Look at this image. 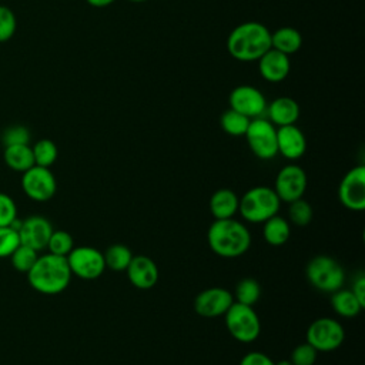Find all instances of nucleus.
Segmentation results:
<instances>
[{"label":"nucleus","instance_id":"1","mask_svg":"<svg viewBox=\"0 0 365 365\" xmlns=\"http://www.w3.org/2000/svg\"><path fill=\"white\" fill-rule=\"evenodd\" d=\"M269 48L271 31L259 21H244L235 26L227 37L228 54L237 61H258Z\"/></svg>","mask_w":365,"mask_h":365},{"label":"nucleus","instance_id":"2","mask_svg":"<svg viewBox=\"0 0 365 365\" xmlns=\"http://www.w3.org/2000/svg\"><path fill=\"white\" fill-rule=\"evenodd\" d=\"M71 275L67 258L48 252L36 259L34 265L27 272V279L30 287L37 292L56 295L68 287Z\"/></svg>","mask_w":365,"mask_h":365},{"label":"nucleus","instance_id":"3","mask_svg":"<svg viewBox=\"0 0 365 365\" xmlns=\"http://www.w3.org/2000/svg\"><path fill=\"white\" fill-rule=\"evenodd\" d=\"M208 245L222 258H237L245 254L251 245V234L245 224L234 220H214L207 234Z\"/></svg>","mask_w":365,"mask_h":365},{"label":"nucleus","instance_id":"4","mask_svg":"<svg viewBox=\"0 0 365 365\" xmlns=\"http://www.w3.org/2000/svg\"><path fill=\"white\" fill-rule=\"evenodd\" d=\"M281 201L274 188L267 185L252 187L240 198L238 211L241 217L252 224L264 222L278 214Z\"/></svg>","mask_w":365,"mask_h":365},{"label":"nucleus","instance_id":"5","mask_svg":"<svg viewBox=\"0 0 365 365\" xmlns=\"http://www.w3.org/2000/svg\"><path fill=\"white\" fill-rule=\"evenodd\" d=\"M308 282L322 292H335L342 288L345 271L342 265L329 255H317L305 267Z\"/></svg>","mask_w":365,"mask_h":365},{"label":"nucleus","instance_id":"6","mask_svg":"<svg viewBox=\"0 0 365 365\" xmlns=\"http://www.w3.org/2000/svg\"><path fill=\"white\" fill-rule=\"evenodd\" d=\"M225 327L231 336L242 344L254 342L261 332V322L255 309L250 305L232 302L224 314Z\"/></svg>","mask_w":365,"mask_h":365},{"label":"nucleus","instance_id":"7","mask_svg":"<svg viewBox=\"0 0 365 365\" xmlns=\"http://www.w3.org/2000/svg\"><path fill=\"white\" fill-rule=\"evenodd\" d=\"M250 150L261 160H271L278 154L277 127L264 117L252 118L244 134Z\"/></svg>","mask_w":365,"mask_h":365},{"label":"nucleus","instance_id":"8","mask_svg":"<svg viewBox=\"0 0 365 365\" xmlns=\"http://www.w3.org/2000/svg\"><path fill=\"white\" fill-rule=\"evenodd\" d=\"M345 331L342 325L328 317L312 321L307 329V342L318 352H331L342 345Z\"/></svg>","mask_w":365,"mask_h":365},{"label":"nucleus","instance_id":"9","mask_svg":"<svg viewBox=\"0 0 365 365\" xmlns=\"http://www.w3.org/2000/svg\"><path fill=\"white\" fill-rule=\"evenodd\" d=\"M66 258L71 274L81 279H96L106 269L104 255L94 247H74Z\"/></svg>","mask_w":365,"mask_h":365},{"label":"nucleus","instance_id":"10","mask_svg":"<svg viewBox=\"0 0 365 365\" xmlns=\"http://www.w3.org/2000/svg\"><path fill=\"white\" fill-rule=\"evenodd\" d=\"M21 188L24 194L37 202H44L53 198L57 190L54 174L47 167L33 165L23 173Z\"/></svg>","mask_w":365,"mask_h":365},{"label":"nucleus","instance_id":"11","mask_svg":"<svg viewBox=\"0 0 365 365\" xmlns=\"http://www.w3.org/2000/svg\"><path fill=\"white\" fill-rule=\"evenodd\" d=\"M339 202L351 211H362L365 208V167L351 168L341 180L338 187Z\"/></svg>","mask_w":365,"mask_h":365},{"label":"nucleus","instance_id":"12","mask_svg":"<svg viewBox=\"0 0 365 365\" xmlns=\"http://www.w3.org/2000/svg\"><path fill=\"white\" fill-rule=\"evenodd\" d=\"M230 108L238 111L248 118L261 117L267 110V100L262 91L250 84L234 87L228 96Z\"/></svg>","mask_w":365,"mask_h":365},{"label":"nucleus","instance_id":"13","mask_svg":"<svg viewBox=\"0 0 365 365\" xmlns=\"http://www.w3.org/2000/svg\"><path fill=\"white\" fill-rule=\"evenodd\" d=\"M307 174L305 171L295 164H288L282 167L275 178L274 191L278 195L279 201L292 202L302 198L307 190Z\"/></svg>","mask_w":365,"mask_h":365},{"label":"nucleus","instance_id":"14","mask_svg":"<svg viewBox=\"0 0 365 365\" xmlns=\"http://www.w3.org/2000/svg\"><path fill=\"white\" fill-rule=\"evenodd\" d=\"M232 294L221 287H211L202 289L194 299V309L200 317L217 318L224 317L228 308L232 305Z\"/></svg>","mask_w":365,"mask_h":365},{"label":"nucleus","instance_id":"15","mask_svg":"<svg viewBox=\"0 0 365 365\" xmlns=\"http://www.w3.org/2000/svg\"><path fill=\"white\" fill-rule=\"evenodd\" d=\"M51 232L53 225L46 217L31 215L26 220H21L19 228L20 244L27 245L36 251H41L47 247Z\"/></svg>","mask_w":365,"mask_h":365},{"label":"nucleus","instance_id":"16","mask_svg":"<svg viewBox=\"0 0 365 365\" xmlns=\"http://www.w3.org/2000/svg\"><path fill=\"white\" fill-rule=\"evenodd\" d=\"M258 71L264 80L268 83H281L284 81L291 71L289 56L269 48L258 58Z\"/></svg>","mask_w":365,"mask_h":365},{"label":"nucleus","instance_id":"17","mask_svg":"<svg viewBox=\"0 0 365 365\" xmlns=\"http://www.w3.org/2000/svg\"><path fill=\"white\" fill-rule=\"evenodd\" d=\"M277 150L278 154L288 160H298L307 151V138L295 124L278 127Z\"/></svg>","mask_w":365,"mask_h":365},{"label":"nucleus","instance_id":"18","mask_svg":"<svg viewBox=\"0 0 365 365\" xmlns=\"http://www.w3.org/2000/svg\"><path fill=\"white\" fill-rule=\"evenodd\" d=\"M130 282L140 289H150L158 281L157 264L147 255H134L125 269Z\"/></svg>","mask_w":365,"mask_h":365},{"label":"nucleus","instance_id":"19","mask_svg":"<svg viewBox=\"0 0 365 365\" xmlns=\"http://www.w3.org/2000/svg\"><path fill=\"white\" fill-rule=\"evenodd\" d=\"M265 111L268 114V120L275 127L295 124L299 118V104L294 98L287 96L272 100L269 104H267Z\"/></svg>","mask_w":365,"mask_h":365},{"label":"nucleus","instance_id":"20","mask_svg":"<svg viewBox=\"0 0 365 365\" xmlns=\"http://www.w3.org/2000/svg\"><path fill=\"white\" fill-rule=\"evenodd\" d=\"M240 198L230 188L217 190L210 198V211L214 220L232 218L238 212Z\"/></svg>","mask_w":365,"mask_h":365},{"label":"nucleus","instance_id":"21","mask_svg":"<svg viewBox=\"0 0 365 365\" xmlns=\"http://www.w3.org/2000/svg\"><path fill=\"white\" fill-rule=\"evenodd\" d=\"M302 46L301 33L289 26H284L271 33V47L289 56L297 53Z\"/></svg>","mask_w":365,"mask_h":365},{"label":"nucleus","instance_id":"22","mask_svg":"<svg viewBox=\"0 0 365 365\" xmlns=\"http://www.w3.org/2000/svg\"><path fill=\"white\" fill-rule=\"evenodd\" d=\"M4 163L13 171L24 173L31 168L34 164L33 150L29 144H19V145H9L4 147Z\"/></svg>","mask_w":365,"mask_h":365},{"label":"nucleus","instance_id":"23","mask_svg":"<svg viewBox=\"0 0 365 365\" xmlns=\"http://www.w3.org/2000/svg\"><path fill=\"white\" fill-rule=\"evenodd\" d=\"M262 235H264V240L269 245L279 247L288 241V238L291 235V227L285 218L275 214L271 218H268L267 221H264Z\"/></svg>","mask_w":365,"mask_h":365},{"label":"nucleus","instance_id":"24","mask_svg":"<svg viewBox=\"0 0 365 365\" xmlns=\"http://www.w3.org/2000/svg\"><path fill=\"white\" fill-rule=\"evenodd\" d=\"M331 307L338 315H341L344 318H354L364 309V307L356 299V297L352 294V291L342 289V288L332 292Z\"/></svg>","mask_w":365,"mask_h":365},{"label":"nucleus","instance_id":"25","mask_svg":"<svg viewBox=\"0 0 365 365\" xmlns=\"http://www.w3.org/2000/svg\"><path fill=\"white\" fill-rule=\"evenodd\" d=\"M103 255H104L106 268H110L111 271H115V272L125 271L134 257L131 254V250L124 244L110 245Z\"/></svg>","mask_w":365,"mask_h":365},{"label":"nucleus","instance_id":"26","mask_svg":"<svg viewBox=\"0 0 365 365\" xmlns=\"http://www.w3.org/2000/svg\"><path fill=\"white\" fill-rule=\"evenodd\" d=\"M251 118L240 114L238 111L232 110V108H228L222 113L221 118H220V124H221V128L232 135V137H240V135H244L247 128H248V124H250Z\"/></svg>","mask_w":365,"mask_h":365},{"label":"nucleus","instance_id":"27","mask_svg":"<svg viewBox=\"0 0 365 365\" xmlns=\"http://www.w3.org/2000/svg\"><path fill=\"white\" fill-rule=\"evenodd\" d=\"M232 297H234L235 302L254 307V304L261 297V287H259L257 279H254V278H244V279H241L237 284L235 292H234Z\"/></svg>","mask_w":365,"mask_h":365},{"label":"nucleus","instance_id":"28","mask_svg":"<svg viewBox=\"0 0 365 365\" xmlns=\"http://www.w3.org/2000/svg\"><path fill=\"white\" fill-rule=\"evenodd\" d=\"M33 157H34V164L40 165V167H50L54 164V161L57 160L58 155V150L57 145L48 140V138H43L38 140L33 147Z\"/></svg>","mask_w":365,"mask_h":365},{"label":"nucleus","instance_id":"29","mask_svg":"<svg viewBox=\"0 0 365 365\" xmlns=\"http://www.w3.org/2000/svg\"><path fill=\"white\" fill-rule=\"evenodd\" d=\"M38 251L27 247V245H23L20 244L14 251L13 254L10 255V261H11V265L16 271L19 272H24L27 274L30 271V268L34 265L36 259L38 258L37 255Z\"/></svg>","mask_w":365,"mask_h":365},{"label":"nucleus","instance_id":"30","mask_svg":"<svg viewBox=\"0 0 365 365\" xmlns=\"http://www.w3.org/2000/svg\"><path fill=\"white\" fill-rule=\"evenodd\" d=\"M46 248H48V252L51 254L67 257L68 252L74 248V241L67 231L53 230Z\"/></svg>","mask_w":365,"mask_h":365},{"label":"nucleus","instance_id":"31","mask_svg":"<svg viewBox=\"0 0 365 365\" xmlns=\"http://www.w3.org/2000/svg\"><path fill=\"white\" fill-rule=\"evenodd\" d=\"M289 220L292 224L298 225V227H305L311 222L312 220V207L302 198L295 200L292 202H289Z\"/></svg>","mask_w":365,"mask_h":365},{"label":"nucleus","instance_id":"32","mask_svg":"<svg viewBox=\"0 0 365 365\" xmlns=\"http://www.w3.org/2000/svg\"><path fill=\"white\" fill-rule=\"evenodd\" d=\"M19 245H20L19 231L11 225L0 227V258L10 257Z\"/></svg>","mask_w":365,"mask_h":365},{"label":"nucleus","instance_id":"33","mask_svg":"<svg viewBox=\"0 0 365 365\" xmlns=\"http://www.w3.org/2000/svg\"><path fill=\"white\" fill-rule=\"evenodd\" d=\"M318 351L308 342L297 345L291 352V362L294 365H314Z\"/></svg>","mask_w":365,"mask_h":365},{"label":"nucleus","instance_id":"34","mask_svg":"<svg viewBox=\"0 0 365 365\" xmlns=\"http://www.w3.org/2000/svg\"><path fill=\"white\" fill-rule=\"evenodd\" d=\"M16 27L17 21L14 13L6 6H0V43L10 40L16 33Z\"/></svg>","mask_w":365,"mask_h":365},{"label":"nucleus","instance_id":"35","mask_svg":"<svg viewBox=\"0 0 365 365\" xmlns=\"http://www.w3.org/2000/svg\"><path fill=\"white\" fill-rule=\"evenodd\" d=\"M30 141V131L24 125H13L4 130L1 135V143L4 147L9 145H19V144H29Z\"/></svg>","mask_w":365,"mask_h":365},{"label":"nucleus","instance_id":"36","mask_svg":"<svg viewBox=\"0 0 365 365\" xmlns=\"http://www.w3.org/2000/svg\"><path fill=\"white\" fill-rule=\"evenodd\" d=\"M16 218H17V205L14 200L7 194L0 192V227L10 225Z\"/></svg>","mask_w":365,"mask_h":365},{"label":"nucleus","instance_id":"37","mask_svg":"<svg viewBox=\"0 0 365 365\" xmlns=\"http://www.w3.org/2000/svg\"><path fill=\"white\" fill-rule=\"evenodd\" d=\"M240 365H275V362L268 355L258 351H252L241 358Z\"/></svg>","mask_w":365,"mask_h":365},{"label":"nucleus","instance_id":"38","mask_svg":"<svg viewBox=\"0 0 365 365\" xmlns=\"http://www.w3.org/2000/svg\"><path fill=\"white\" fill-rule=\"evenodd\" d=\"M352 294L356 297V299L361 302L362 307H365V275L359 274L352 285Z\"/></svg>","mask_w":365,"mask_h":365},{"label":"nucleus","instance_id":"39","mask_svg":"<svg viewBox=\"0 0 365 365\" xmlns=\"http://www.w3.org/2000/svg\"><path fill=\"white\" fill-rule=\"evenodd\" d=\"M90 6H93V7H107V6H110V4H113L115 0H86Z\"/></svg>","mask_w":365,"mask_h":365},{"label":"nucleus","instance_id":"40","mask_svg":"<svg viewBox=\"0 0 365 365\" xmlns=\"http://www.w3.org/2000/svg\"><path fill=\"white\" fill-rule=\"evenodd\" d=\"M275 365H294V364L291 362V359H282V361L275 362Z\"/></svg>","mask_w":365,"mask_h":365},{"label":"nucleus","instance_id":"41","mask_svg":"<svg viewBox=\"0 0 365 365\" xmlns=\"http://www.w3.org/2000/svg\"><path fill=\"white\" fill-rule=\"evenodd\" d=\"M131 3H144V1H148V0H128Z\"/></svg>","mask_w":365,"mask_h":365}]
</instances>
